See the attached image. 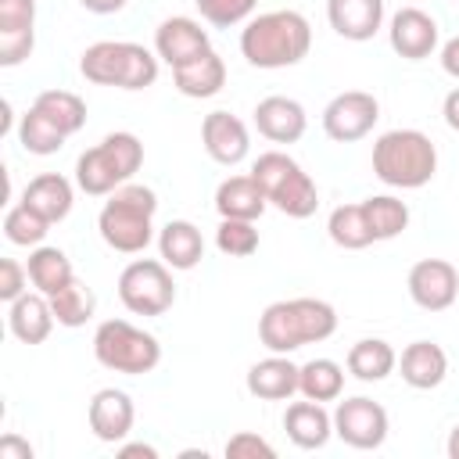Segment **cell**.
<instances>
[{"mask_svg":"<svg viewBox=\"0 0 459 459\" xmlns=\"http://www.w3.org/2000/svg\"><path fill=\"white\" fill-rule=\"evenodd\" d=\"M326 233H330V240H333L337 247H344V251H362V247L377 244V240H373V230H369V222H366L362 201H359V204H337V208L330 212V219H326Z\"/></svg>","mask_w":459,"mask_h":459,"instance_id":"obj_30","label":"cell"},{"mask_svg":"<svg viewBox=\"0 0 459 459\" xmlns=\"http://www.w3.org/2000/svg\"><path fill=\"white\" fill-rule=\"evenodd\" d=\"M118 455H122V459H136V455L158 459V448H154V445H143V441H129V445H118Z\"/></svg>","mask_w":459,"mask_h":459,"instance_id":"obj_45","label":"cell"},{"mask_svg":"<svg viewBox=\"0 0 459 459\" xmlns=\"http://www.w3.org/2000/svg\"><path fill=\"white\" fill-rule=\"evenodd\" d=\"M154 212H158V194L143 183H122L118 190L108 194L97 230L100 240L118 251V255H140L154 240Z\"/></svg>","mask_w":459,"mask_h":459,"instance_id":"obj_3","label":"cell"},{"mask_svg":"<svg viewBox=\"0 0 459 459\" xmlns=\"http://www.w3.org/2000/svg\"><path fill=\"white\" fill-rule=\"evenodd\" d=\"M326 22L341 39L366 43L384 25V0H326Z\"/></svg>","mask_w":459,"mask_h":459,"instance_id":"obj_18","label":"cell"},{"mask_svg":"<svg viewBox=\"0 0 459 459\" xmlns=\"http://www.w3.org/2000/svg\"><path fill=\"white\" fill-rule=\"evenodd\" d=\"M0 459H32V445L18 434H4L0 437Z\"/></svg>","mask_w":459,"mask_h":459,"instance_id":"obj_42","label":"cell"},{"mask_svg":"<svg viewBox=\"0 0 459 459\" xmlns=\"http://www.w3.org/2000/svg\"><path fill=\"white\" fill-rule=\"evenodd\" d=\"M283 430H287V437H290L298 448L312 452V448H323V445L330 441V434H333V416L323 409V402H312V398L290 402L287 412H283Z\"/></svg>","mask_w":459,"mask_h":459,"instance_id":"obj_22","label":"cell"},{"mask_svg":"<svg viewBox=\"0 0 459 459\" xmlns=\"http://www.w3.org/2000/svg\"><path fill=\"white\" fill-rule=\"evenodd\" d=\"M79 4H82L90 14H118L129 0H79Z\"/></svg>","mask_w":459,"mask_h":459,"instance_id":"obj_46","label":"cell"},{"mask_svg":"<svg viewBox=\"0 0 459 459\" xmlns=\"http://www.w3.org/2000/svg\"><path fill=\"white\" fill-rule=\"evenodd\" d=\"M158 54L143 43L129 39H100L90 43L79 57V72L93 86H118V90H147L158 79Z\"/></svg>","mask_w":459,"mask_h":459,"instance_id":"obj_5","label":"cell"},{"mask_svg":"<svg viewBox=\"0 0 459 459\" xmlns=\"http://www.w3.org/2000/svg\"><path fill=\"white\" fill-rule=\"evenodd\" d=\"M118 301L133 316H161L176 301L172 269L158 258H133L118 273Z\"/></svg>","mask_w":459,"mask_h":459,"instance_id":"obj_9","label":"cell"},{"mask_svg":"<svg viewBox=\"0 0 459 459\" xmlns=\"http://www.w3.org/2000/svg\"><path fill=\"white\" fill-rule=\"evenodd\" d=\"M25 269H29V283H32L39 294H47V298L57 294L61 287H68V283L75 280V269H72L68 255H65L61 247H50V244L32 247Z\"/></svg>","mask_w":459,"mask_h":459,"instance_id":"obj_28","label":"cell"},{"mask_svg":"<svg viewBox=\"0 0 459 459\" xmlns=\"http://www.w3.org/2000/svg\"><path fill=\"white\" fill-rule=\"evenodd\" d=\"M143 165V143L133 133H108L97 147L82 151L75 161V186L90 197H108L129 183Z\"/></svg>","mask_w":459,"mask_h":459,"instance_id":"obj_6","label":"cell"},{"mask_svg":"<svg viewBox=\"0 0 459 459\" xmlns=\"http://www.w3.org/2000/svg\"><path fill=\"white\" fill-rule=\"evenodd\" d=\"M348 373L362 384H380L387 380L394 369H398V351L384 341V337H362L348 348V359H344Z\"/></svg>","mask_w":459,"mask_h":459,"instance_id":"obj_27","label":"cell"},{"mask_svg":"<svg viewBox=\"0 0 459 459\" xmlns=\"http://www.w3.org/2000/svg\"><path fill=\"white\" fill-rule=\"evenodd\" d=\"M93 355L111 373L143 377L161 362V344L154 333L133 326L129 319H104L93 330Z\"/></svg>","mask_w":459,"mask_h":459,"instance_id":"obj_8","label":"cell"},{"mask_svg":"<svg viewBox=\"0 0 459 459\" xmlns=\"http://www.w3.org/2000/svg\"><path fill=\"white\" fill-rule=\"evenodd\" d=\"M212 50V39H208V29H201V22L186 18V14H172L165 18L158 29H154V54L169 65V68H179L186 61H194L197 54Z\"/></svg>","mask_w":459,"mask_h":459,"instance_id":"obj_15","label":"cell"},{"mask_svg":"<svg viewBox=\"0 0 459 459\" xmlns=\"http://www.w3.org/2000/svg\"><path fill=\"white\" fill-rule=\"evenodd\" d=\"M380 118V100L366 90H344L323 108V133L333 143H355L373 133Z\"/></svg>","mask_w":459,"mask_h":459,"instance_id":"obj_11","label":"cell"},{"mask_svg":"<svg viewBox=\"0 0 459 459\" xmlns=\"http://www.w3.org/2000/svg\"><path fill=\"white\" fill-rule=\"evenodd\" d=\"M158 251H161V262H165L169 269L186 273V269H194V265L204 258V237H201V230H197L194 222L172 219V222H165L161 233H158Z\"/></svg>","mask_w":459,"mask_h":459,"instance_id":"obj_26","label":"cell"},{"mask_svg":"<svg viewBox=\"0 0 459 459\" xmlns=\"http://www.w3.org/2000/svg\"><path fill=\"white\" fill-rule=\"evenodd\" d=\"M441 115H445V126L459 133V86L448 90V97H445V104H441Z\"/></svg>","mask_w":459,"mask_h":459,"instance_id":"obj_44","label":"cell"},{"mask_svg":"<svg viewBox=\"0 0 459 459\" xmlns=\"http://www.w3.org/2000/svg\"><path fill=\"white\" fill-rule=\"evenodd\" d=\"M445 452H448V459H459V423L448 430V441H445Z\"/></svg>","mask_w":459,"mask_h":459,"instance_id":"obj_47","label":"cell"},{"mask_svg":"<svg viewBox=\"0 0 459 459\" xmlns=\"http://www.w3.org/2000/svg\"><path fill=\"white\" fill-rule=\"evenodd\" d=\"M312 50V25L301 11H265L240 29V54L255 68H290Z\"/></svg>","mask_w":459,"mask_h":459,"instance_id":"obj_1","label":"cell"},{"mask_svg":"<svg viewBox=\"0 0 459 459\" xmlns=\"http://www.w3.org/2000/svg\"><path fill=\"white\" fill-rule=\"evenodd\" d=\"M333 330H337V312L323 298H283L265 305V312L258 316V341L265 344V351L276 355H290L305 344H319L333 337Z\"/></svg>","mask_w":459,"mask_h":459,"instance_id":"obj_2","label":"cell"},{"mask_svg":"<svg viewBox=\"0 0 459 459\" xmlns=\"http://www.w3.org/2000/svg\"><path fill=\"white\" fill-rule=\"evenodd\" d=\"M36 47V29L29 32H0V65L4 68H14L22 65Z\"/></svg>","mask_w":459,"mask_h":459,"instance_id":"obj_40","label":"cell"},{"mask_svg":"<svg viewBox=\"0 0 459 459\" xmlns=\"http://www.w3.org/2000/svg\"><path fill=\"white\" fill-rule=\"evenodd\" d=\"M265 208H269L265 190L258 186V179L251 172L247 176H230L215 190V212H219V219H251L255 222Z\"/></svg>","mask_w":459,"mask_h":459,"instance_id":"obj_24","label":"cell"},{"mask_svg":"<svg viewBox=\"0 0 459 459\" xmlns=\"http://www.w3.org/2000/svg\"><path fill=\"white\" fill-rule=\"evenodd\" d=\"M201 143H204L208 158L219 165H240L251 151L247 126L230 111H208L201 118Z\"/></svg>","mask_w":459,"mask_h":459,"instance_id":"obj_16","label":"cell"},{"mask_svg":"<svg viewBox=\"0 0 459 459\" xmlns=\"http://www.w3.org/2000/svg\"><path fill=\"white\" fill-rule=\"evenodd\" d=\"M36 29V0H0V32Z\"/></svg>","mask_w":459,"mask_h":459,"instance_id":"obj_39","label":"cell"},{"mask_svg":"<svg viewBox=\"0 0 459 459\" xmlns=\"http://www.w3.org/2000/svg\"><path fill=\"white\" fill-rule=\"evenodd\" d=\"M50 308H54L57 326L75 330V326H86V323L93 319V312H97V294H93L82 280H72L68 287H61L57 294H50Z\"/></svg>","mask_w":459,"mask_h":459,"instance_id":"obj_33","label":"cell"},{"mask_svg":"<svg viewBox=\"0 0 459 459\" xmlns=\"http://www.w3.org/2000/svg\"><path fill=\"white\" fill-rule=\"evenodd\" d=\"M36 111H43L65 136H75L82 126H86V100L72 90H43L36 100H32Z\"/></svg>","mask_w":459,"mask_h":459,"instance_id":"obj_31","label":"cell"},{"mask_svg":"<svg viewBox=\"0 0 459 459\" xmlns=\"http://www.w3.org/2000/svg\"><path fill=\"white\" fill-rule=\"evenodd\" d=\"M251 176L258 179V186L265 190V201L290 215V219H308L319 208V190L316 179L283 151H265L255 158Z\"/></svg>","mask_w":459,"mask_h":459,"instance_id":"obj_7","label":"cell"},{"mask_svg":"<svg viewBox=\"0 0 459 459\" xmlns=\"http://www.w3.org/2000/svg\"><path fill=\"white\" fill-rule=\"evenodd\" d=\"M86 420H90V430L97 441L104 445H122L136 423V405L126 391L118 387H100L93 398H90V409H86Z\"/></svg>","mask_w":459,"mask_h":459,"instance_id":"obj_14","label":"cell"},{"mask_svg":"<svg viewBox=\"0 0 459 459\" xmlns=\"http://www.w3.org/2000/svg\"><path fill=\"white\" fill-rule=\"evenodd\" d=\"M387 39H391V50L405 61H423L437 50V22L420 11V7H402L391 14V25H387Z\"/></svg>","mask_w":459,"mask_h":459,"instance_id":"obj_13","label":"cell"},{"mask_svg":"<svg viewBox=\"0 0 459 459\" xmlns=\"http://www.w3.org/2000/svg\"><path fill=\"white\" fill-rule=\"evenodd\" d=\"M273 455H276V448L255 430H237L226 441V459H273Z\"/></svg>","mask_w":459,"mask_h":459,"instance_id":"obj_38","label":"cell"},{"mask_svg":"<svg viewBox=\"0 0 459 459\" xmlns=\"http://www.w3.org/2000/svg\"><path fill=\"white\" fill-rule=\"evenodd\" d=\"M398 373H402V380H405L409 387H416V391H434V387H441L445 377H448V355H445V348L434 344V341H412V344H405L402 355H398Z\"/></svg>","mask_w":459,"mask_h":459,"instance_id":"obj_20","label":"cell"},{"mask_svg":"<svg viewBox=\"0 0 459 459\" xmlns=\"http://www.w3.org/2000/svg\"><path fill=\"white\" fill-rule=\"evenodd\" d=\"M29 287V269L18 258H0V301H14L22 298Z\"/></svg>","mask_w":459,"mask_h":459,"instance_id":"obj_41","label":"cell"},{"mask_svg":"<svg viewBox=\"0 0 459 459\" xmlns=\"http://www.w3.org/2000/svg\"><path fill=\"white\" fill-rule=\"evenodd\" d=\"M172 82L183 97H194V100H204V97H215L222 86H226V61L215 54V50H204L197 54L194 61L172 68Z\"/></svg>","mask_w":459,"mask_h":459,"instance_id":"obj_23","label":"cell"},{"mask_svg":"<svg viewBox=\"0 0 459 459\" xmlns=\"http://www.w3.org/2000/svg\"><path fill=\"white\" fill-rule=\"evenodd\" d=\"M215 247L230 258H247L258 251V230L251 219H222L215 230Z\"/></svg>","mask_w":459,"mask_h":459,"instance_id":"obj_36","label":"cell"},{"mask_svg":"<svg viewBox=\"0 0 459 459\" xmlns=\"http://www.w3.org/2000/svg\"><path fill=\"white\" fill-rule=\"evenodd\" d=\"M201 18L215 29H233L240 22L251 18V11L258 7V0H194Z\"/></svg>","mask_w":459,"mask_h":459,"instance_id":"obj_37","label":"cell"},{"mask_svg":"<svg viewBox=\"0 0 459 459\" xmlns=\"http://www.w3.org/2000/svg\"><path fill=\"white\" fill-rule=\"evenodd\" d=\"M409 298L423 308V312H445L455 305L459 298V273L452 262L445 258H420L412 269H409Z\"/></svg>","mask_w":459,"mask_h":459,"instance_id":"obj_12","label":"cell"},{"mask_svg":"<svg viewBox=\"0 0 459 459\" xmlns=\"http://www.w3.org/2000/svg\"><path fill=\"white\" fill-rule=\"evenodd\" d=\"M362 208H366V222L373 230V240H394L409 226V204L398 201L394 194H373L362 201Z\"/></svg>","mask_w":459,"mask_h":459,"instance_id":"obj_32","label":"cell"},{"mask_svg":"<svg viewBox=\"0 0 459 459\" xmlns=\"http://www.w3.org/2000/svg\"><path fill=\"white\" fill-rule=\"evenodd\" d=\"M344 391V366L333 359H308L298 369V394L312 402H337Z\"/></svg>","mask_w":459,"mask_h":459,"instance_id":"obj_29","label":"cell"},{"mask_svg":"<svg viewBox=\"0 0 459 459\" xmlns=\"http://www.w3.org/2000/svg\"><path fill=\"white\" fill-rule=\"evenodd\" d=\"M22 201L39 212L50 226L61 222L68 212H72V201H75V190L72 183L61 176V172H39L36 179H29V186L22 190Z\"/></svg>","mask_w":459,"mask_h":459,"instance_id":"obj_25","label":"cell"},{"mask_svg":"<svg viewBox=\"0 0 459 459\" xmlns=\"http://www.w3.org/2000/svg\"><path fill=\"white\" fill-rule=\"evenodd\" d=\"M441 68H445V75L459 79V36H452V39L441 47Z\"/></svg>","mask_w":459,"mask_h":459,"instance_id":"obj_43","label":"cell"},{"mask_svg":"<svg viewBox=\"0 0 459 459\" xmlns=\"http://www.w3.org/2000/svg\"><path fill=\"white\" fill-rule=\"evenodd\" d=\"M54 308H50V298L47 294H22V298H14L11 305H7V326H11V333L22 341V344H43L47 337H50V330H54Z\"/></svg>","mask_w":459,"mask_h":459,"instance_id":"obj_21","label":"cell"},{"mask_svg":"<svg viewBox=\"0 0 459 459\" xmlns=\"http://www.w3.org/2000/svg\"><path fill=\"white\" fill-rule=\"evenodd\" d=\"M255 129L273 143H298L308 129V115L294 97L273 93L255 104Z\"/></svg>","mask_w":459,"mask_h":459,"instance_id":"obj_17","label":"cell"},{"mask_svg":"<svg viewBox=\"0 0 459 459\" xmlns=\"http://www.w3.org/2000/svg\"><path fill=\"white\" fill-rule=\"evenodd\" d=\"M437 172V147L420 129H387L373 143V176L398 190H420Z\"/></svg>","mask_w":459,"mask_h":459,"instance_id":"obj_4","label":"cell"},{"mask_svg":"<svg viewBox=\"0 0 459 459\" xmlns=\"http://www.w3.org/2000/svg\"><path fill=\"white\" fill-rule=\"evenodd\" d=\"M65 133L43 115V111H36V108H29L25 115H22V122H18V143L29 151V154H39V158H47V154H57L61 147H65Z\"/></svg>","mask_w":459,"mask_h":459,"instance_id":"obj_34","label":"cell"},{"mask_svg":"<svg viewBox=\"0 0 459 459\" xmlns=\"http://www.w3.org/2000/svg\"><path fill=\"white\" fill-rule=\"evenodd\" d=\"M387 430H391V420H387V409L366 394H355V398H344L337 402L333 409V434L348 445V448H359V452H373L387 441Z\"/></svg>","mask_w":459,"mask_h":459,"instance_id":"obj_10","label":"cell"},{"mask_svg":"<svg viewBox=\"0 0 459 459\" xmlns=\"http://www.w3.org/2000/svg\"><path fill=\"white\" fill-rule=\"evenodd\" d=\"M298 369L301 366H294L290 355L269 351V359H258L247 369V377H244L247 394H255L262 402H290L298 394Z\"/></svg>","mask_w":459,"mask_h":459,"instance_id":"obj_19","label":"cell"},{"mask_svg":"<svg viewBox=\"0 0 459 459\" xmlns=\"http://www.w3.org/2000/svg\"><path fill=\"white\" fill-rule=\"evenodd\" d=\"M47 230H50V222L39 212H32L25 201L11 204L7 215H4V237L11 244H18V247H39L43 237H47Z\"/></svg>","mask_w":459,"mask_h":459,"instance_id":"obj_35","label":"cell"}]
</instances>
